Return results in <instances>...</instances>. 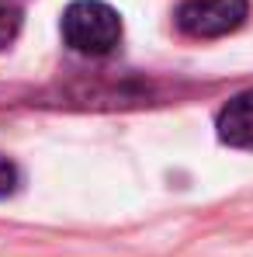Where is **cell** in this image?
<instances>
[{
	"mask_svg": "<svg viewBox=\"0 0 253 257\" xmlns=\"http://www.w3.org/2000/svg\"><path fill=\"white\" fill-rule=\"evenodd\" d=\"M63 39L73 52L108 56L122 39V18L101 0H77L63 14Z\"/></svg>",
	"mask_w": 253,
	"mask_h": 257,
	"instance_id": "1",
	"label": "cell"
},
{
	"mask_svg": "<svg viewBox=\"0 0 253 257\" xmlns=\"http://www.w3.org/2000/svg\"><path fill=\"white\" fill-rule=\"evenodd\" d=\"M246 18V0H180L177 25L191 39H222Z\"/></svg>",
	"mask_w": 253,
	"mask_h": 257,
	"instance_id": "2",
	"label": "cell"
},
{
	"mask_svg": "<svg viewBox=\"0 0 253 257\" xmlns=\"http://www.w3.org/2000/svg\"><path fill=\"white\" fill-rule=\"evenodd\" d=\"M218 139L236 150H253V90L236 94L218 111Z\"/></svg>",
	"mask_w": 253,
	"mask_h": 257,
	"instance_id": "3",
	"label": "cell"
},
{
	"mask_svg": "<svg viewBox=\"0 0 253 257\" xmlns=\"http://www.w3.org/2000/svg\"><path fill=\"white\" fill-rule=\"evenodd\" d=\"M18 32H21V7L14 0H0V49L14 42Z\"/></svg>",
	"mask_w": 253,
	"mask_h": 257,
	"instance_id": "4",
	"label": "cell"
},
{
	"mask_svg": "<svg viewBox=\"0 0 253 257\" xmlns=\"http://www.w3.org/2000/svg\"><path fill=\"white\" fill-rule=\"evenodd\" d=\"M14 188H18V167L7 157H0V198H7Z\"/></svg>",
	"mask_w": 253,
	"mask_h": 257,
	"instance_id": "5",
	"label": "cell"
}]
</instances>
